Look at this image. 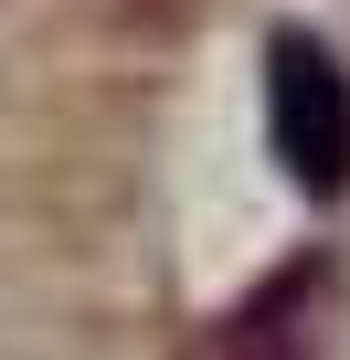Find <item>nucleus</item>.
<instances>
[{
    "instance_id": "1",
    "label": "nucleus",
    "mask_w": 350,
    "mask_h": 360,
    "mask_svg": "<svg viewBox=\"0 0 350 360\" xmlns=\"http://www.w3.org/2000/svg\"><path fill=\"white\" fill-rule=\"evenodd\" d=\"M265 138H276V159L308 202L350 191V75L308 22L265 32Z\"/></svg>"
},
{
    "instance_id": "2",
    "label": "nucleus",
    "mask_w": 350,
    "mask_h": 360,
    "mask_svg": "<svg viewBox=\"0 0 350 360\" xmlns=\"http://www.w3.org/2000/svg\"><path fill=\"white\" fill-rule=\"evenodd\" d=\"M223 360H329V265H287L223 339Z\"/></svg>"
}]
</instances>
